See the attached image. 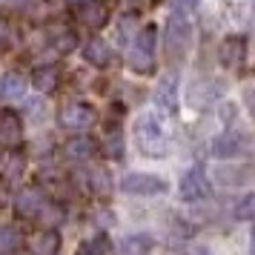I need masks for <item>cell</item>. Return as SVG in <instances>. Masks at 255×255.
I'll list each match as a JSON object with an SVG mask.
<instances>
[{
    "instance_id": "9c48e42d",
    "label": "cell",
    "mask_w": 255,
    "mask_h": 255,
    "mask_svg": "<svg viewBox=\"0 0 255 255\" xmlns=\"http://www.w3.org/2000/svg\"><path fill=\"white\" fill-rule=\"evenodd\" d=\"M155 106L161 112H166V115L178 112V81L172 75H166V78L158 81V86H155Z\"/></svg>"
},
{
    "instance_id": "f546056e",
    "label": "cell",
    "mask_w": 255,
    "mask_h": 255,
    "mask_svg": "<svg viewBox=\"0 0 255 255\" xmlns=\"http://www.w3.org/2000/svg\"><path fill=\"white\" fill-rule=\"evenodd\" d=\"M192 255H212V253H209V250H195Z\"/></svg>"
},
{
    "instance_id": "83f0119b",
    "label": "cell",
    "mask_w": 255,
    "mask_h": 255,
    "mask_svg": "<svg viewBox=\"0 0 255 255\" xmlns=\"http://www.w3.org/2000/svg\"><path fill=\"white\" fill-rule=\"evenodd\" d=\"M244 104H247V109H250V115L255 118V89H253V92H247V98H244Z\"/></svg>"
},
{
    "instance_id": "3957f363",
    "label": "cell",
    "mask_w": 255,
    "mask_h": 255,
    "mask_svg": "<svg viewBox=\"0 0 255 255\" xmlns=\"http://www.w3.org/2000/svg\"><path fill=\"white\" fill-rule=\"evenodd\" d=\"M155 40H158V32H155V26H146V29H140V35L132 40L135 46H132V69L140 72V75H149L152 66H155Z\"/></svg>"
},
{
    "instance_id": "d4e9b609",
    "label": "cell",
    "mask_w": 255,
    "mask_h": 255,
    "mask_svg": "<svg viewBox=\"0 0 255 255\" xmlns=\"http://www.w3.org/2000/svg\"><path fill=\"white\" fill-rule=\"evenodd\" d=\"M75 46H78V37H75L72 29H60L58 35H55V49H58V52H66V55H69Z\"/></svg>"
},
{
    "instance_id": "8fae6325",
    "label": "cell",
    "mask_w": 255,
    "mask_h": 255,
    "mask_svg": "<svg viewBox=\"0 0 255 255\" xmlns=\"http://www.w3.org/2000/svg\"><path fill=\"white\" fill-rule=\"evenodd\" d=\"M20 140H23V121H20V115L3 112L0 115V143L14 149V146H20Z\"/></svg>"
},
{
    "instance_id": "44dd1931",
    "label": "cell",
    "mask_w": 255,
    "mask_h": 255,
    "mask_svg": "<svg viewBox=\"0 0 255 255\" xmlns=\"http://www.w3.org/2000/svg\"><path fill=\"white\" fill-rule=\"evenodd\" d=\"M121 247H124L127 255H143V253L152 250V238L149 235H129V238L121 241Z\"/></svg>"
},
{
    "instance_id": "8992f818",
    "label": "cell",
    "mask_w": 255,
    "mask_h": 255,
    "mask_svg": "<svg viewBox=\"0 0 255 255\" xmlns=\"http://www.w3.org/2000/svg\"><path fill=\"white\" fill-rule=\"evenodd\" d=\"M121 189L127 195H163L169 184L163 181L161 175H152V172H129L121 178Z\"/></svg>"
},
{
    "instance_id": "2e32d148",
    "label": "cell",
    "mask_w": 255,
    "mask_h": 255,
    "mask_svg": "<svg viewBox=\"0 0 255 255\" xmlns=\"http://www.w3.org/2000/svg\"><path fill=\"white\" fill-rule=\"evenodd\" d=\"M26 95V78L20 72H6L0 78V98L6 101H20Z\"/></svg>"
},
{
    "instance_id": "f1b7e54d",
    "label": "cell",
    "mask_w": 255,
    "mask_h": 255,
    "mask_svg": "<svg viewBox=\"0 0 255 255\" xmlns=\"http://www.w3.org/2000/svg\"><path fill=\"white\" fill-rule=\"evenodd\" d=\"M66 3H72V6H78V9H81V6H86V3H95V0H66Z\"/></svg>"
},
{
    "instance_id": "4316f807",
    "label": "cell",
    "mask_w": 255,
    "mask_h": 255,
    "mask_svg": "<svg viewBox=\"0 0 255 255\" xmlns=\"http://www.w3.org/2000/svg\"><path fill=\"white\" fill-rule=\"evenodd\" d=\"M6 201H9V181L0 178V207H6Z\"/></svg>"
},
{
    "instance_id": "6da1fadb",
    "label": "cell",
    "mask_w": 255,
    "mask_h": 255,
    "mask_svg": "<svg viewBox=\"0 0 255 255\" xmlns=\"http://www.w3.org/2000/svg\"><path fill=\"white\" fill-rule=\"evenodd\" d=\"M135 143L146 158H163L169 152V135L163 129L161 118L152 115V112L140 115L138 124H135Z\"/></svg>"
},
{
    "instance_id": "30bf717a",
    "label": "cell",
    "mask_w": 255,
    "mask_h": 255,
    "mask_svg": "<svg viewBox=\"0 0 255 255\" xmlns=\"http://www.w3.org/2000/svg\"><path fill=\"white\" fill-rule=\"evenodd\" d=\"M215 178H218L221 184H253L255 181V163H241V166H235V163H227V166H218L215 169Z\"/></svg>"
},
{
    "instance_id": "52a82bcc",
    "label": "cell",
    "mask_w": 255,
    "mask_h": 255,
    "mask_svg": "<svg viewBox=\"0 0 255 255\" xmlns=\"http://www.w3.org/2000/svg\"><path fill=\"white\" fill-rule=\"evenodd\" d=\"M52 207V204H46V195L37 189V186H29V189H23L20 195L14 198V212H17V218L23 221H37L43 218V212Z\"/></svg>"
},
{
    "instance_id": "d6986e66",
    "label": "cell",
    "mask_w": 255,
    "mask_h": 255,
    "mask_svg": "<svg viewBox=\"0 0 255 255\" xmlns=\"http://www.w3.org/2000/svg\"><path fill=\"white\" fill-rule=\"evenodd\" d=\"M104 149L112 161H124V135H121V124H109L106 129V138H104Z\"/></svg>"
},
{
    "instance_id": "4fadbf2b",
    "label": "cell",
    "mask_w": 255,
    "mask_h": 255,
    "mask_svg": "<svg viewBox=\"0 0 255 255\" xmlns=\"http://www.w3.org/2000/svg\"><path fill=\"white\" fill-rule=\"evenodd\" d=\"M244 149H247V140H244V135H238V132H224V135H218L215 143H212L215 158H235V155H241Z\"/></svg>"
},
{
    "instance_id": "603a6c76",
    "label": "cell",
    "mask_w": 255,
    "mask_h": 255,
    "mask_svg": "<svg viewBox=\"0 0 255 255\" xmlns=\"http://www.w3.org/2000/svg\"><path fill=\"white\" fill-rule=\"evenodd\" d=\"M235 218L238 221H255V192L244 195L238 204H235Z\"/></svg>"
},
{
    "instance_id": "ba28073f",
    "label": "cell",
    "mask_w": 255,
    "mask_h": 255,
    "mask_svg": "<svg viewBox=\"0 0 255 255\" xmlns=\"http://www.w3.org/2000/svg\"><path fill=\"white\" fill-rule=\"evenodd\" d=\"M247 58V37L244 35H227L221 40V63L227 69H238Z\"/></svg>"
},
{
    "instance_id": "9a60e30c",
    "label": "cell",
    "mask_w": 255,
    "mask_h": 255,
    "mask_svg": "<svg viewBox=\"0 0 255 255\" xmlns=\"http://www.w3.org/2000/svg\"><path fill=\"white\" fill-rule=\"evenodd\" d=\"M95 152H98V146H95V140L86 138V135L69 138L66 146H63V155L72 158V161H89V158H95Z\"/></svg>"
},
{
    "instance_id": "5b68a950",
    "label": "cell",
    "mask_w": 255,
    "mask_h": 255,
    "mask_svg": "<svg viewBox=\"0 0 255 255\" xmlns=\"http://www.w3.org/2000/svg\"><path fill=\"white\" fill-rule=\"evenodd\" d=\"M178 195H181V201H186V204H198V201H204V198L212 195V184H209L204 166L186 169L184 178H181V184H178Z\"/></svg>"
},
{
    "instance_id": "5bb4252c",
    "label": "cell",
    "mask_w": 255,
    "mask_h": 255,
    "mask_svg": "<svg viewBox=\"0 0 255 255\" xmlns=\"http://www.w3.org/2000/svg\"><path fill=\"white\" fill-rule=\"evenodd\" d=\"M78 17H81L83 26H89V29H104L106 20H109V9H106L101 0H95V3H86L78 9Z\"/></svg>"
},
{
    "instance_id": "484cf974",
    "label": "cell",
    "mask_w": 255,
    "mask_h": 255,
    "mask_svg": "<svg viewBox=\"0 0 255 255\" xmlns=\"http://www.w3.org/2000/svg\"><path fill=\"white\" fill-rule=\"evenodd\" d=\"M17 175H23V155H9V163H6V181L12 184Z\"/></svg>"
},
{
    "instance_id": "e0dca14e",
    "label": "cell",
    "mask_w": 255,
    "mask_h": 255,
    "mask_svg": "<svg viewBox=\"0 0 255 255\" xmlns=\"http://www.w3.org/2000/svg\"><path fill=\"white\" fill-rule=\"evenodd\" d=\"M58 250H60V235L52 227H46L43 232H37L35 241H32V253L35 255H58Z\"/></svg>"
},
{
    "instance_id": "7c38bea8",
    "label": "cell",
    "mask_w": 255,
    "mask_h": 255,
    "mask_svg": "<svg viewBox=\"0 0 255 255\" xmlns=\"http://www.w3.org/2000/svg\"><path fill=\"white\" fill-rule=\"evenodd\" d=\"M83 60L89 63V66H98V69H106L112 60H115V52H112V46L106 43V40H101V37H95V40H89L86 46H83Z\"/></svg>"
},
{
    "instance_id": "ac0fdd59",
    "label": "cell",
    "mask_w": 255,
    "mask_h": 255,
    "mask_svg": "<svg viewBox=\"0 0 255 255\" xmlns=\"http://www.w3.org/2000/svg\"><path fill=\"white\" fill-rule=\"evenodd\" d=\"M58 81H60V72L55 69V66H37L35 75H32V83H35V89L37 92H55L58 89Z\"/></svg>"
},
{
    "instance_id": "ffe728a7",
    "label": "cell",
    "mask_w": 255,
    "mask_h": 255,
    "mask_svg": "<svg viewBox=\"0 0 255 255\" xmlns=\"http://www.w3.org/2000/svg\"><path fill=\"white\" fill-rule=\"evenodd\" d=\"M20 232L14 230V227H0V255H14L20 250Z\"/></svg>"
},
{
    "instance_id": "cb8c5ba5",
    "label": "cell",
    "mask_w": 255,
    "mask_h": 255,
    "mask_svg": "<svg viewBox=\"0 0 255 255\" xmlns=\"http://www.w3.org/2000/svg\"><path fill=\"white\" fill-rule=\"evenodd\" d=\"M86 178H89L86 184L92 186L95 192H109V189H112V184H109V175H106V169H98V166H95V169H89V172H86Z\"/></svg>"
},
{
    "instance_id": "7402d4cb",
    "label": "cell",
    "mask_w": 255,
    "mask_h": 255,
    "mask_svg": "<svg viewBox=\"0 0 255 255\" xmlns=\"http://www.w3.org/2000/svg\"><path fill=\"white\" fill-rule=\"evenodd\" d=\"M78 255H109V238L106 235H95L89 241H83Z\"/></svg>"
},
{
    "instance_id": "7a4b0ae2",
    "label": "cell",
    "mask_w": 255,
    "mask_h": 255,
    "mask_svg": "<svg viewBox=\"0 0 255 255\" xmlns=\"http://www.w3.org/2000/svg\"><path fill=\"white\" fill-rule=\"evenodd\" d=\"M189 43H192V26L184 14H172L166 20V58L178 63V60L186 58L189 52Z\"/></svg>"
},
{
    "instance_id": "277c9868",
    "label": "cell",
    "mask_w": 255,
    "mask_h": 255,
    "mask_svg": "<svg viewBox=\"0 0 255 255\" xmlns=\"http://www.w3.org/2000/svg\"><path fill=\"white\" fill-rule=\"evenodd\" d=\"M58 121H60V127L69 129V132H83V129H89L98 121V112L86 101H69V104L60 106Z\"/></svg>"
},
{
    "instance_id": "4dcf8cb0",
    "label": "cell",
    "mask_w": 255,
    "mask_h": 255,
    "mask_svg": "<svg viewBox=\"0 0 255 255\" xmlns=\"http://www.w3.org/2000/svg\"><path fill=\"white\" fill-rule=\"evenodd\" d=\"M253 255H255V230H253Z\"/></svg>"
}]
</instances>
